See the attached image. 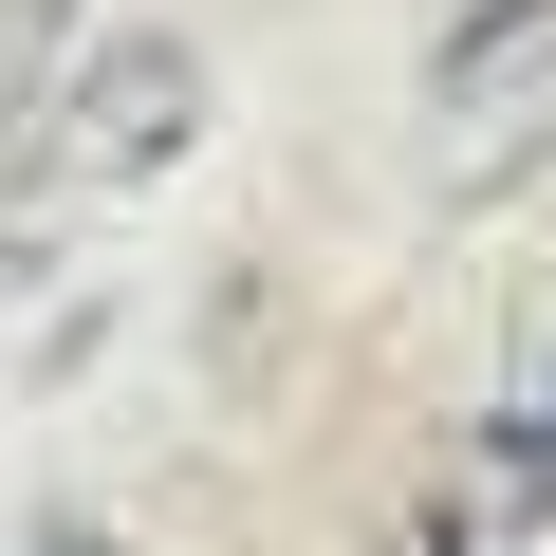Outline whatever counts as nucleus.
<instances>
[{"instance_id":"nucleus-3","label":"nucleus","mask_w":556,"mask_h":556,"mask_svg":"<svg viewBox=\"0 0 556 556\" xmlns=\"http://www.w3.org/2000/svg\"><path fill=\"white\" fill-rule=\"evenodd\" d=\"M20 556H149V538H112V519H38Z\"/></svg>"},{"instance_id":"nucleus-1","label":"nucleus","mask_w":556,"mask_h":556,"mask_svg":"<svg viewBox=\"0 0 556 556\" xmlns=\"http://www.w3.org/2000/svg\"><path fill=\"white\" fill-rule=\"evenodd\" d=\"M204 149V38H93V56H56V93L20 112V186L38 204H130V186H167Z\"/></svg>"},{"instance_id":"nucleus-4","label":"nucleus","mask_w":556,"mask_h":556,"mask_svg":"<svg viewBox=\"0 0 556 556\" xmlns=\"http://www.w3.org/2000/svg\"><path fill=\"white\" fill-rule=\"evenodd\" d=\"M0 260H20V241H0Z\"/></svg>"},{"instance_id":"nucleus-2","label":"nucleus","mask_w":556,"mask_h":556,"mask_svg":"<svg viewBox=\"0 0 556 556\" xmlns=\"http://www.w3.org/2000/svg\"><path fill=\"white\" fill-rule=\"evenodd\" d=\"M427 130H464L445 149L464 204L556 149V0H427Z\"/></svg>"}]
</instances>
